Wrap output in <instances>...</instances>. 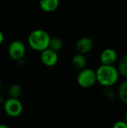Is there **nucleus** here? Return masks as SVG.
I'll return each mask as SVG.
<instances>
[{
	"instance_id": "f257e3e1",
	"label": "nucleus",
	"mask_w": 127,
	"mask_h": 128,
	"mask_svg": "<svg viewBox=\"0 0 127 128\" xmlns=\"http://www.w3.org/2000/svg\"><path fill=\"white\" fill-rule=\"evenodd\" d=\"M97 82L103 87H112L115 85L120 74L116 67L114 65L101 64L96 70Z\"/></svg>"
},
{
	"instance_id": "f03ea898",
	"label": "nucleus",
	"mask_w": 127,
	"mask_h": 128,
	"mask_svg": "<svg viewBox=\"0 0 127 128\" xmlns=\"http://www.w3.org/2000/svg\"><path fill=\"white\" fill-rule=\"evenodd\" d=\"M50 38L51 37L47 32L42 29H37L29 34L28 43L32 50L42 52L49 47Z\"/></svg>"
},
{
	"instance_id": "7ed1b4c3",
	"label": "nucleus",
	"mask_w": 127,
	"mask_h": 128,
	"mask_svg": "<svg viewBox=\"0 0 127 128\" xmlns=\"http://www.w3.org/2000/svg\"><path fill=\"white\" fill-rule=\"evenodd\" d=\"M77 83L83 88H89L97 83L96 71L91 68L80 70L77 76Z\"/></svg>"
},
{
	"instance_id": "20e7f679",
	"label": "nucleus",
	"mask_w": 127,
	"mask_h": 128,
	"mask_svg": "<svg viewBox=\"0 0 127 128\" xmlns=\"http://www.w3.org/2000/svg\"><path fill=\"white\" fill-rule=\"evenodd\" d=\"M3 109L8 116L16 118L22 114L23 111V106L18 98H8L3 104Z\"/></svg>"
},
{
	"instance_id": "39448f33",
	"label": "nucleus",
	"mask_w": 127,
	"mask_h": 128,
	"mask_svg": "<svg viewBox=\"0 0 127 128\" xmlns=\"http://www.w3.org/2000/svg\"><path fill=\"white\" fill-rule=\"evenodd\" d=\"M25 46L20 40H13L9 44L8 54L13 60H22L25 55Z\"/></svg>"
},
{
	"instance_id": "423d86ee",
	"label": "nucleus",
	"mask_w": 127,
	"mask_h": 128,
	"mask_svg": "<svg viewBox=\"0 0 127 128\" xmlns=\"http://www.w3.org/2000/svg\"><path fill=\"white\" fill-rule=\"evenodd\" d=\"M40 60L44 65L47 67H53L58 61V56L57 52L47 48L41 52Z\"/></svg>"
},
{
	"instance_id": "0eeeda50",
	"label": "nucleus",
	"mask_w": 127,
	"mask_h": 128,
	"mask_svg": "<svg viewBox=\"0 0 127 128\" xmlns=\"http://www.w3.org/2000/svg\"><path fill=\"white\" fill-rule=\"evenodd\" d=\"M100 60L101 64L114 65V64L118 60L117 52L112 48L105 49L100 54Z\"/></svg>"
},
{
	"instance_id": "6e6552de",
	"label": "nucleus",
	"mask_w": 127,
	"mask_h": 128,
	"mask_svg": "<svg viewBox=\"0 0 127 128\" xmlns=\"http://www.w3.org/2000/svg\"><path fill=\"white\" fill-rule=\"evenodd\" d=\"M94 46V41L91 38L83 37L80 38L76 44V50L78 53L80 54H86L89 52Z\"/></svg>"
},
{
	"instance_id": "1a4fd4ad",
	"label": "nucleus",
	"mask_w": 127,
	"mask_h": 128,
	"mask_svg": "<svg viewBox=\"0 0 127 128\" xmlns=\"http://www.w3.org/2000/svg\"><path fill=\"white\" fill-rule=\"evenodd\" d=\"M39 4L42 10L50 13L55 11L58 8L59 0H40Z\"/></svg>"
},
{
	"instance_id": "9d476101",
	"label": "nucleus",
	"mask_w": 127,
	"mask_h": 128,
	"mask_svg": "<svg viewBox=\"0 0 127 128\" xmlns=\"http://www.w3.org/2000/svg\"><path fill=\"white\" fill-rule=\"evenodd\" d=\"M72 64L73 67L78 70H82L86 68L87 65V59L83 54L78 53L73 57Z\"/></svg>"
},
{
	"instance_id": "9b49d317",
	"label": "nucleus",
	"mask_w": 127,
	"mask_h": 128,
	"mask_svg": "<svg viewBox=\"0 0 127 128\" xmlns=\"http://www.w3.org/2000/svg\"><path fill=\"white\" fill-rule=\"evenodd\" d=\"M117 69L121 76L127 79V53L122 56L119 59Z\"/></svg>"
},
{
	"instance_id": "f8f14e48",
	"label": "nucleus",
	"mask_w": 127,
	"mask_h": 128,
	"mask_svg": "<svg viewBox=\"0 0 127 128\" xmlns=\"http://www.w3.org/2000/svg\"><path fill=\"white\" fill-rule=\"evenodd\" d=\"M118 95L120 100L124 105L127 106V79L120 84L118 90Z\"/></svg>"
},
{
	"instance_id": "ddd939ff",
	"label": "nucleus",
	"mask_w": 127,
	"mask_h": 128,
	"mask_svg": "<svg viewBox=\"0 0 127 128\" xmlns=\"http://www.w3.org/2000/svg\"><path fill=\"white\" fill-rule=\"evenodd\" d=\"M22 92V88L18 84H12L8 88V94L9 98H18Z\"/></svg>"
},
{
	"instance_id": "4468645a",
	"label": "nucleus",
	"mask_w": 127,
	"mask_h": 128,
	"mask_svg": "<svg viewBox=\"0 0 127 128\" xmlns=\"http://www.w3.org/2000/svg\"><path fill=\"white\" fill-rule=\"evenodd\" d=\"M63 46V42L61 40V39H60L59 38H51L50 40H49V49L58 52L59 51Z\"/></svg>"
},
{
	"instance_id": "2eb2a0df",
	"label": "nucleus",
	"mask_w": 127,
	"mask_h": 128,
	"mask_svg": "<svg viewBox=\"0 0 127 128\" xmlns=\"http://www.w3.org/2000/svg\"><path fill=\"white\" fill-rule=\"evenodd\" d=\"M103 97L108 100H113L116 97L115 92L112 87H103Z\"/></svg>"
},
{
	"instance_id": "dca6fc26",
	"label": "nucleus",
	"mask_w": 127,
	"mask_h": 128,
	"mask_svg": "<svg viewBox=\"0 0 127 128\" xmlns=\"http://www.w3.org/2000/svg\"><path fill=\"white\" fill-rule=\"evenodd\" d=\"M113 128H127V123L124 120L118 121L114 124Z\"/></svg>"
},
{
	"instance_id": "f3484780",
	"label": "nucleus",
	"mask_w": 127,
	"mask_h": 128,
	"mask_svg": "<svg viewBox=\"0 0 127 128\" xmlns=\"http://www.w3.org/2000/svg\"><path fill=\"white\" fill-rule=\"evenodd\" d=\"M3 40H4V34H3L2 32L0 30V44H2Z\"/></svg>"
},
{
	"instance_id": "a211bd4d",
	"label": "nucleus",
	"mask_w": 127,
	"mask_h": 128,
	"mask_svg": "<svg viewBox=\"0 0 127 128\" xmlns=\"http://www.w3.org/2000/svg\"><path fill=\"white\" fill-rule=\"evenodd\" d=\"M4 100H4L3 96H2V95H0V104H4Z\"/></svg>"
},
{
	"instance_id": "6ab92c4d",
	"label": "nucleus",
	"mask_w": 127,
	"mask_h": 128,
	"mask_svg": "<svg viewBox=\"0 0 127 128\" xmlns=\"http://www.w3.org/2000/svg\"><path fill=\"white\" fill-rule=\"evenodd\" d=\"M0 128H8V126H7L6 124H0Z\"/></svg>"
},
{
	"instance_id": "aec40b11",
	"label": "nucleus",
	"mask_w": 127,
	"mask_h": 128,
	"mask_svg": "<svg viewBox=\"0 0 127 128\" xmlns=\"http://www.w3.org/2000/svg\"><path fill=\"white\" fill-rule=\"evenodd\" d=\"M124 121H125V122L127 123V113L125 114V119H124Z\"/></svg>"
},
{
	"instance_id": "412c9836",
	"label": "nucleus",
	"mask_w": 127,
	"mask_h": 128,
	"mask_svg": "<svg viewBox=\"0 0 127 128\" xmlns=\"http://www.w3.org/2000/svg\"><path fill=\"white\" fill-rule=\"evenodd\" d=\"M1 82H0V90H1Z\"/></svg>"
}]
</instances>
